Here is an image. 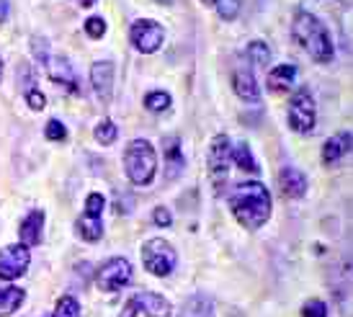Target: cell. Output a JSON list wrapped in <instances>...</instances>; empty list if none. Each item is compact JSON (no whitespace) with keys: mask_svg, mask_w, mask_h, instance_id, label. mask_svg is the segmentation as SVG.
Masks as SVG:
<instances>
[{"mask_svg":"<svg viewBox=\"0 0 353 317\" xmlns=\"http://www.w3.org/2000/svg\"><path fill=\"white\" fill-rule=\"evenodd\" d=\"M296 44L302 47L314 62H330L333 60V39H330V31L323 21L317 19L310 10H299L292 23Z\"/></svg>","mask_w":353,"mask_h":317,"instance_id":"2","label":"cell"},{"mask_svg":"<svg viewBox=\"0 0 353 317\" xmlns=\"http://www.w3.org/2000/svg\"><path fill=\"white\" fill-rule=\"evenodd\" d=\"M117 134H119L117 124H114V121H108V119H103L99 127H96V139H99L101 145H111V142L117 139Z\"/></svg>","mask_w":353,"mask_h":317,"instance_id":"24","label":"cell"},{"mask_svg":"<svg viewBox=\"0 0 353 317\" xmlns=\"http://www.w3.org/2000/svg\"><path fill=\"white\" fill-rule=\"evenodd\" d=\"M145 106L150 111H165L170 106V96H168L165 90H152V93H148V99H145Z\"/></svg>","mask_w":353,"mask_h":317,"instance_id":"23","label":"cell"},{"mask_svg":"<svg viewBox=\"0 0 353 317\" xmlns=\"http://www.w3.org/2000/svg\"><path fill=\"white\" fill-rule=\"evenodd\" d=\"M44 134H47V139H52V142H62V139H68V129H65V124L59 119H50Z\"/></svg>","mask_w":353,"mask_h":317,"instance_id":"28","label":"cell"},{"mask_svg":"<svg viewBox=\"0 0 353 317\" xmlns=\"http://www.w3.org/2000/svg\"><path fill=\"white\" fill-rule=\"evenodd\" d=\"M85 34L93 37V39H101V37L106 34V21L101 19V16H90V19L85 21Z\"/></svg>","mask_w":353,"mask_h":317,"instance_id":"27","label":"cell"},{"mask_svg":"<svg viewBox=\"0 0 353 317\" xmlns=\"http://www.w3.org/2000/svg\"><path fill=\"white\" fill-rule=\"evenodd\" d=\"M294 80H296V68H294V65H279V68H274L271 72H268L265 85H268V90H271V93L281 96V93H286V90L294 85Z\"/></svg>","mask_w":353,"mask_h":317,"instance_id":"15","label":"cell"},{"mask_svg":"<svg viewBox=\"0 0 353 317\" xmlns=\"http://www.w3.org/2000/svg\"><path fill=\"white\" fill-rule=\"evenodd\" d=\"M314 119H317V106L312 101V93L307 88L296 90L289 99V127L299 134H307L314 129Z\"/></svg>","mask_w":353,"mask_h":317,"instance_id":"6","label":"cell"},{"mask_svg":"<svg viewBox=\"0 0 353 317\" xmlns=\"http://www.w3.org/2000/svg\"><path fill=\"white\" fill-rule=\"evenodd\" d=\"M214 6L219 8V16L227 21H232L240 13V0H216Z\"/></svg>","mask_w":353,"mask_h":317,"instance_id":"26","label":"cell"},{"mask_svg":"<svg viewBox=\"0 0 353 317\" xmlns=\"http://www.w3.org/2000/svg\"><path fill=\"white\" fill-rule=\"evenodd\" d=\"M0 78H3V60H0Z\"/></svg>","mask_w":353,"mask_h":317,"instance_id":"36","label":"cell"},{"mask_svg":"<svg viewBox=\"0 0 353 317\" xmlns=\"http://www.w3.org/2000/svg\"><path fill=\"white\" fill-rule=\"evenodd\" d=\"M132 302L137 305V309H142L148 317H170V302L160 294H152V292H142V294H134Z\"/></svg>","mask_w":353,"mask_h":317,"instance_id":"11","label":"cell"},{"mask_svg":"<svg viewBox=\"0 0 353 317\" xmlns=\"http://www.w3.org/2000/svg\"><path fill=\"white\" fill-rule=\"evenodd\" d=\"M41 229H44V212L37 209V212H31L29 217L21 222V229H19V238H21V245H37L41 240Z\"/></svg>","mask_w":353,"mask_h":317,"instance_id":"14","label":"cell"},{"mask_svg":"<svg viewBox=\"0 0 353 317\" xmlns=\"http://www.w3.org/2000/svg\"><path fill=\"white\" fill-rule=\"evenodd\" d=\"M152 219H155L157 227H170V225H173V219H170V212H168L165 207H155V212H152Z\"/></svg>","mask_w":353,"mask_h":317,"instance_id":"32","label":"cell"},{"mask_svg":"<svg viewBox=\"0 0 353 317\" xmlns=\"http://www.w3.org/2000/svg\"><path fill=\"white\" fill-rule=\"evenodd\" d=\"M201 3H204V6H214L216 0H201Z\"/></svg>","mask_w":353,"mask_h":317,"instance_id":"35","label":"cell"},{"mask_svg":"<svg viewBox=\"0 0 353 317\" xmlns=\"http://www.w3.org/2000/svg\"><path fill=\"white\" fill-rule=\"evenodd\" d=\"M78 232L85 243H96V240H101V235H103V222H101V217H96V214H83L78 222Z\"/></svg>","mask_w":353,"mask_h":317,"instance_id":"19","label":"cell"},{"mask_svg":"<svg viewBox=\"0 0 353 317\" xmlns=\"http://www.w3.org/2000/svg\"><path fill=\"white\" fill-rule=\"evenodd\" d=\"M279 191L284 198H302L307 194V178L296 168H286L279 176Z\"/></svg>","mask_w":353,"mask_h":317,"instance_id":"13","label":"cell"},{"mask_svg":"<svg viewBox=\"0 0 353 317\" xmlns=\"http://www.w3.org/2000/svg\"><path fill=\"white\" fill-rule=\"evenodd\" d=\"M304 317H327V305L320 302V299H310L302 309Z\"/></svg>","mask_w":353,"mask_h":317,"instance_id":"29","label":"cell"},{"mask_svg":"<svg viewBox=\"0 0 353 317\" xmlns=\"http://www.w3.org/2000/svg\"><path fill=\"white\" fill-rule=\"evenodd\" d=\"M80 6H83V8H90V6H93V3H96V0H78Z\"/></svg>","mask_w":353,"mask_h":317,"instance_id":"34","label":"cell"},{"mask_svg":"<svg viewBox=\"0 0 353 317\" xmlns=\"http://www.w3.org/2000/svg\"><path fill=\"white\" fill-rule=\"evenodd\" d=\"M132 281V263L127 258H111L96 274V284L101 292H119Z\"/></svg>","mask_w":353,"mask_h":317,"instance_id":"7","label":"cell"},{"mask_svg":"<svg viewBox=\"0 0 353 317\" xmlns=\"http://www.w3.org/2000/svg\"><path fill=\"white\" fill-rule=\"evenodd\" d=\"M351 152V132H343L338 137L327 139L323 147V158L325 163H338V160Z\"/></svg>","mask_w":353,"mask_h":317,"instance_id":"17","label":"cell"},{"mask_svg":"<svg viewBox=\"0 0 353 317\" xmlns=\"http://www.w3.org/2000/svg\"><path fill=\"white\" fill-rule=\"evenodd\" d=\"M212 315V299L204 294H194L188 299L178 317H209Z\"/></svg>","mask_w":353,"mask_h":317,"instance_id":"20","label":"cell"},{"mask_svg":"<svg viewBox=\"0 0 353 317\" xmlns=\"http://www.w3.org/2000/svg\"><path fill=\"white\" fill-rule=\"evenodd\" d=\"M103 207H106V198L101 196V194H90L88 201H85V214H96V217H101Z\"/></svg>","mask_w":353,"mask_h":317,"instance_id":"30","label":"cell"},{"mask_svg":"<svg viewBox=\"0 0 353 317\" xmlns=\"http://www.w3.org/2000/svg\"><path fill=\"white\" fill-rule=\"evenodd\" d=\"M230 137L225 134H216L209 145V152H206V170H209V178L214 183L216 191H222V186L227 183V173H230Z\"/></svg>","mask_w":353,"mask_h":317,"instance_id":"5","label":"cell"},{"mask_svg":"<svg viewBox=\"0 0 353 317\" xmlns=\"http://www.w3.org/2000/svg\"><path fill=\"white\" fill-rule=\"evenodd\" d=\"M248 54L253 57V62L255 65H265V62L271 60V50L265 47L263 41H253L250 47H248Z\"/></svg>","mask_w":353,"mask_h":317,"instance_id":"25","label":"cell"},{"mask_svg":"<svg viewBox=\"0 0 353 317\" xmlns=\"http://www.w3.org/2000/svg\"><path fill=\"white\" fill-rule=\"evenodd\" d=\"M26 103H29L31 111H41L47 106V99H44L41 90H29V93H26Z\"/></svg>","mask_w":353,"mask_h":317,"instance_id":"31","label":"cell"},{"mask_svg":"<svg viewBox=\"0 0 353 317\" xmlns=\"http://www.w3.org/2000/svg\"><path fill=\"white\" fill-rule=\"evenodd\" d=\"M124 170L134 186L152 183L157 173V155L148 139H132V145L124 152Z\"/></svg>","mask_w":353,"mask_h":317,"instance_id":"3","label":"cell"},{"mask_svg":"<svg viewBox=\"0 0 353 317\" xmlns=\"http://www.w3.org/2000/svg\"><path fill=\"white\" fill-rule=\"evenodd\" d=\"M23 299H26V292H23L21 287L0 289V317L13 315V312L23 305Z\"/></svg>","mask_w":353,"mask_h":317,"instance_id":"18","label":"cell"},{"mask_svg":"<svg viewBox=\"0 0 353 317\" xmlns=\"http://www.w3.org/2000/svg\"><path fill=\"white\" fill-rule=\"evenodd\" d=\"M129 37H132L134 50L142 52V54H152V52L160 50V44H163V39H165V31H163V26H160L157 21L139 19L132 23Z\"/></svg>","mask_w":353,"mask_h":317,"instance_id":"8","label":"cell"},{"mask_svg":"<svg viewBox=\"0 0 353 317\" xmlns=\"http://www.w3.org/2000/svg\"><path fill=\"white\" fill-rule=\"evenodd\" d=\"M114 62L111 60H101V62H93V68H90V83H93V90H96V96L101 101H108L111 99V90H114Z\"/></svg>","mask_w":353,"mask_h":317,"instance_id":"10","label":"cell"},{"mask_svg":"<svg viewBox=\"0 0 353 317\" xmlns=\"http://www.w3.org/2000/svg\"><path fill=\"white\" fill-rule=\"evenodd\" d=\"M31 263V253L26 245H8L0 250V278L3 281H13L26 274Z\"/></svg>","mask_w":353,"mask_h":317,"instance_id":"9","label":"cell"},{"mask_svg":"<svg viewBox=\"0 0 353 317\" xmlns=\"http://www.w3.org/2000/svg\"><path fill=\"white\" fill-rule=\"evenodd\" d=\"M139 256H142V263L148 268L152 276H170L173 274V268L178 263V256L173 245L168 243V240H160V238H152L148 240L142 250H139Z\"/></svg>","mask_w":353,"mask_h":317,"instance_id":"4","label":"cell"},{"mask_svg":"<svg viewBox=\"0 0 353 317\" xmlns=\"http://www.w3.org/2000/svg\"><path fill=\"white\" fill-rule=\"evenodd\" d=\"M8 19V0H0V23Z\"/></svg>","mask_w":353,"mask_h":317,"instance_id":"33","label":"cell"},{"mask_svg":"<svg viewBox=\"0 0 353 317\" xmlns=\"http://www.w3.org/2000/svg\"><path fill=\"white\" fill-rule=\"evenodd\" d=\"M230 209L240 225L258 229L271 217V194L261 181H243L230 194Z\"/></svg>","mask_w":353,"mask_h":317,"instance_id":"1","label":"cell"},{"mask_svg":"<svg viewBox=\"0 0 353 317\" xmlns=\"http://www.w3.org/2000/svg\"><path fill=\"white\" fill-rule=\"evenodd\" d=\"M235 93L243 101H250V103L261 99V90H258V83H255L250 70H237L235 72Z\"/></svg>","mask_w":353,"mask_h":317,"instance_id":"16","label":"cell"},{"mask_svg":"<svg viewBox=\"0 0 353 317\" xmlns=\"http://www.w3.org/2000/svg\"><path fill=\"white\" fill-rule=\"evenodd\" d=\"M44 62H47V72H50V78L54 83H62L70 90L78 88V75H75L72 65L65 57H44Z\"/></svg>","mask_w":353,"mask_h":317,"instance_id":"12","label":"cell"},{"mask_svg":"<svg viewBox=\"0 0 353 317\" xmlns=\"http://www.w3.org/2000/svg\"><path fill=\"white\" fill-rule=\"evenodd\" d=\"M52 317H80V305L75 297H70V294H65V297L57 299V307H54V315Z\"/></svg>","mask_w":353,"mask_h":317,"instance_id":"22","label":"cell"},{"mask_svg":"<svg viewBox=\"0 0 353 317\" xmlns=\"http://www.w3.org/2000/svg\"><path fill=\"white\" fill-rule=\"evenodd\" d=\"M230 155H232V160H235L237 168L245 170V173H258V170H261V165L253 160V152H250V147H248L245 142H240V145H237Z\"/></svg>","mask_w":353,"mask_h":317,"instance_id":"21","label":"cell"}]
</instances>
